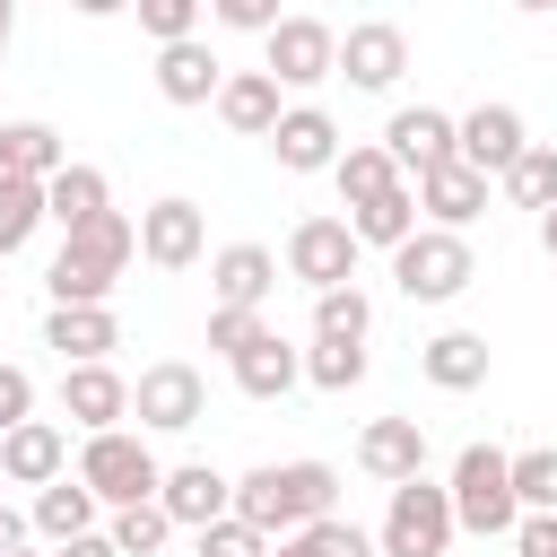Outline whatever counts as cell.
<instances>
[{"mask_svg":"<svg viewBox=\"0 0 557 557\" xmlns=\"http://www.w3.org/2000/svg\"><path fill=\"white\" fill-rule=\"evenodd\" d=\"M235 513H244L252 531H278V540H287V531L339 513V470H331V461H261V470L235 479Z\"/></svg>","mask_w":557,"mask_h":557,"instance_id":"6da1fadb","label":"cell"},{"mask_svg":"<svg viewBox=\"0 0 557 557\" xmlns=\"http://www.w3.org/2000/svg\"><path fill=\"white\" fill-rule=\"evenodd\" d=\"M131 252H139V226H131L122 209H104V218L70 226V235H61V252H52V270H44L52 305H104V296L122 287Z\"/></svg>","mask_w":557,"mask_h":557,"instance_id":"7a4b0ae2","label":"cell"},{"mask_svg":"<svg viewBox=\"0 0 557 557\" xmlns=\"http://www.w3.org/2000/svg\"><path fill=\"white\" fill-rule=\"evenodd\" d=\"M453 522L461 531H479V540H513V522H522V496H513V453H496V444H461V461H453Z\"/></svg>","mask_w":557,"mask_h":557,"instance_id":"3957f363","label":"cell"},{"mask_svg":"<svg viewBox=\"0 0 557 557\" xmlns=\"http://www.w3.org/2000/svg\"><path fill=\"white\" fill-rule=\"evenodd\" d=\"M470 278H479V252H470V235H453V226H418V235L392 252V287H400L409 305H453Z\"/></svg>","mask_w":557,"mask_h":557,"instance_id":"277c9868","label":"cell"},{"mask_svg":"<svg viewBox=\"0 0 557 557\" xmlns=\"http://www.w3.org/2000/svg\"><path fill=\"white\" fill-rule=\"evenodd\" d=\"M78 479L96 487V505H148V496L165 487V461L148 453V435L104 426V435H87V444H78Z\"/></svg>","mask_w":557,"mask_h":557,"instance_id":"5b68a950","label":"cell"},{"mask_svg":"<svg viewBox=\"0 0 557 557\" xmlns=\"http://www.w3.org/2000/svg\"><path fill=\"white\" fill-rule=\"evenodd\" d=\"M453 531H461V522H453V487H435V479H400L392 505H383L374 548H383V557H444Z\"/></svg>","mask_w":557,"mask_h":557,"instance_id":"8992f818","label":"cell"},{"mask_svg":"<svg viewBox=\"0 0 557 557\" xmlns=\"http://www.w3.org/2000/svg\"><path fill=\"white\" fill-rule=\"evenodd\" d=\"M131 418H139V435H191V426L209 418V383H200V366H183V357L139 366V383H131Z\"/></svg>","mask_w":557,"mask_h":557,"instance_id":"52a82bcc","label":"cell"},{"mask_svg":"<svg viewBox=\"0 0 557 557\" xmlns=\"http://www.w3.org/2000/svg\"><path fill=\"white\" fill-rule=\"evenodd\" d=\"M261 70L278 87H322V78H339V35L322 17H278L261 35Z\"/></svg>","mask_w":557,"mask_h":557,"instance_id":"ba28073f","label":"cell"},{"mask_svg":"<svg viewBox=\"0 0 557 557\" xmlns=\"http://www.w3.org/2000/svg\"><path fill=\"white\" fill-rule=\"evenodd\" d=\"M357 226L348 218H296V235H287V278H305L313 296L322 287H357Z\"/></svg>","mask_w":557,"mask_h":557,"instance_id":"9c48e42d","label":"cell"},{"mask_svg":"<svg viewBox=\"0 0 557 557\" xmlns=\"http://www.w3.org/2000/svg\"><path fill=\"white\" fill-rule=\"evenodd\" d=\"M200 252H209V218H200V200L165 191V200L139 209V261H148V270H191Z\"/></svg>","mask_w":557,"mask_h":557,"instance_id":"30bf717a","label":"cell"},{"mask_svg":"<svg viewBox=\"0 0 557 557\" xmlns=\"http://www.w3.org/2000/svg\"><path fill=\"white\" fill-rule=\"evenodd\" d=\"M531 148V131H522V113L513 104H470L461 122H453V157L461 165H479L487 183H505V165Z\"/></svg>","mask_w":557,"mask_h":557,"instance_id":"8fae6325","label":"cell"},{"mask_svg":"<svg viewBox=\"0 0 557 557\" xmlns=\"http://www.w3.org/2000/svg\"><path fill=\"white\" fill-rule=\"evenodd\" d=\"M400 70H409V35H400V26L366 17V26H348V35H339V78H348V87L392 96V87H400Z\"/></svg>","mask_w":557,"mask_h":557,"instance_id":"7c38bea8","label":"cell"},{"mask_svg":"<svg viewBox=\"0 0 557 557\" xmlns=\"http://www.w3.org/2000/svg\"><path fill=\"white\" fill-rule=\"evenodd\" d=\"M52 479H70V435L52 418L9 426L0 435V487H52Z\"/></svg>","mask_w":557,"mask_h":557,"instance_id":"4fadbf2b","label":"cell"},{"mask_svg":"<svg viewBox=\"0 0 557 557\" xmlns=\"http://www.w3.org/2000/svg\"><path fill=\"white\" fill-rule=\"evenodd\" d=\"M157 505L174 513V531H209V522H226V513H235V479H226V470H209V461H174V470H165V487H157Z\"/></svg>","mask_w":557,"mask_h":557,"instance_id":"5bb4252c","label":"cell"},{"mask_svg":"<svg viewBox=\"0 0 557 557\" xmlns=\"http://www.w3.org/2000/svg\"><path fill=\"white\" fill-rule=\"evenodd\" d=\"M453 122H461V113L400 104V113L383 122V148H392V165H400V174H435V165H453Z\"/></svg>","mask_w":557,"mask_h":557,"instance_id":"9a60e30c","label":"cell"},{"mask_svg":"<svg viewBox=\"0 0 557 557\" xmlns=\"http://www.w3.org/2000/svg\"><path fill=\"white\" fill-rule=\"evenodd\" d=\"M61 418L87 426V435H104V426L131 418V383L113 374V357L104 366H61Z\"/></svg>","mask_w":557,"mask_h":557,"instance_id":"2e32d148","label":"cell"},{"mask_svg":"<svg viewBox=\"0 0 557 557\" xmlns=\"http://www.w3.org/2000/svg\"><path fill=\"white\" fill-rule=\"evenodd\" d=\"M270 157H278L287 174H331V165H339V122H331L322 104H287L278 131H270Z\"/></svg>","mask_w":557,"mask_h":557,"instance_id":"e0dca14e","label":"cell"},{"mask_svg":"<svg viewBox=\"0 0 557 557\" xmlns=\"http://www.w3.org/2000/svg\"><path fill=\"white\" fill-rule=\"evenodd\" d=\"M44 348H61V366H104L122 348V322H113V305H52Z\"/></svg>","mask_w":557,"mask_h":557,"instance_id":"ac0fdd59","label":"cell"},{"mask_svg":"<svg viewBox=\"0 0 557 557\" xmlns=\"http://www.w3.org/2000/svg\"><path fill=\"white\" fill-rule=\"evenodd\" d=\"M357 470L383 479V487L426 479V426H418V418H374V426L357 435Z\"/></svg>","mask_w":557,"mask_h":557,"instance_id":"d6986e66","label":"cell"},{"mask_svg":"<svg viewBox=\"0 0 557 557\" xmlns=\"http://www.w3.org/2000/svg\"><path fill=\"white\" fill-rule=\"evenodd\" d=\"M218 87H226V61H218L200 35L157 44V96H165V104H218Z\"/></svg>","mask_w":557,"mask_h":557,"instance_id":"ffe728a7","label":"cell"},{"mask_svg":"<svg viewBox=\"0 0 557 557\" xmlns=\"http://www.w3.org/2000/svg\"><path fill=\"white\" fill-rule=\"evenodd\" d=\"M418 218L461 235L470 218H487V174H479V165H461V157H453V165H435V174H418Z\"/></svg>","mask_w":557,"mask_h":557,"instance_id":"44dd1931","label":"cell"},{"mask_svg":"<svg viewBox=\"0 0 557 557\" xmlns=\"http://www.w3.org/2000/svg\"><path fill=\"white\" fill-rule=\"evenodd\" d=\"M226 366H235V392H244V400H287V392L305 383V348H287L278 331H261V339H252L244 357H226Z\"/></svg>","mask_w":557,"mask_h":557,"instance_id":"7402d4cb","label":"cell"},{"mask_svg":"<svg viewBox=\"0 0 557 557\" xmlns=\"http://www.w3.org/2000/svg\"><path fill=\"white\" fill-rule=\"evenodd\" d=\"M278 78L270 70H226V87H218V122L226 131H244V139H270L278 131Z\"/></svg>","mask_w":557,"mask_h":557,"instance_id":"603a6c76","label":"cell"},{"mask_svg":"<svg viewBox=\"0 0 557 557\" xmlns=\"http://www.w3.org/2000/svg\"><path fill=\"white\" fill-rule=\"evenodd\" d=\"M209 287H218V305H270L278 252H270V244H226V252H209Z\"/></svg>","mask_w":557,"mask_h":557,"instance_id":"cb8c5ba5","label":"cell"},{"mask_svg":"<svg viewBox=\"0 0 557 557\" xmlns=\"http://www.w3.org/2000/svg\"><path fill=\"white\" fill-rule=\"evenodd\" d=\"M418 366H426L435 392H479V383H487V339H479V331H435V339L418 348Z\"/></svg>","mask_w":557,"mask_h":557,"instance_id":"d4e9b609","label":"cell"},{"mask_svg":"<svg viewBox=\"0 0 557 557\" xmlns=\"http://www.w3.org/2000/svg\"><path fill=\"white\" fill-rule=\"evenodd\" d=\"M26 513H35V531H44L52 548H61V540H78V531H96V513H104V505H96V487H87V479L70 470V479H52V487H35V505H26Z\"/></svg>","mask_w":557,"mask_h":557,"instance_id":"484cf974","label":"cell"},{"mask_svg":"<svg viewBox=\"0 0 557 557\" xmlns=\"http://www.w3.org/2000/svg\"><path fill=\"white\" fill-rule=\"evenodd\" d=\"M70 165L61 131L52 122H0V174H26V183H52Z\"/></svg>","mask_w":557,"mask_h":557,"instance_id":"4316f807","label":"cell"},{"mask_svg":"<svg viewBox=\"0 0 557 557\" xmlns=\"http://www.w3.org/2000/svg\"><path fill=\"white\" fill-rule=\"evenodd\" d=\"M331 183H339V200L348 209H366V200H383V191H400L409 174L392 165V148L374 139V148H339V165H331Z\"/></svg>","mask_w":557,"mask_h":557,"instance_id":"83f0119b","label":"cell"},{"mask_svg":"<svg viewBox=\"0 0 557 557\" xmlns=\"http://www.w3.org/2000/svg\"><path fill=\"white\" fill-rule=\"evenodd\" d=\"M44 209H52V226L70 235V226L104 218V209H113V191H104V174H96V165H61V174L44 183Z\"/></svg>","mask_w":557,"mask_h":557,"instance_id":"f1b7e54d","label":"cell"},{"mask_svg":"<svg viewBox=\"0 0 557 557\" xmlns=\"http://www.w3.org/2000/svg\"><path fill=\"white\" fill-rule=\"evenodd\" d=\"M348 226H357V244H374V252H400V244L418 235V183H400V191H383V200L348 209Z\"/></svg>","mask_w":557,"mask_h":557,"instance_id":"f546056e","label":"cell"},{"mask_svg":"<svg viewBox=\"0 0 557 557\" xmlns=\"http://www.w3.org/2000/svg\"><path fill=\"white\" fill-rule=\"evenodd\" d=\"M270 557H383L374 548V531H357V522H339V513H322V522H305V531H287Z\"/></svg>","mask_w":557,"mask_h":557,"instance_id":"4dcf8cb0","label":"cell"},{"mask_svg":"<svg viewBox=\"0 0 557 557\" xmlns=\"http://www.w3.org/2000/svg\"><path fill=\"white\" fill-rule=\"evenodd\" d=\"M44 218H52V209H44V183H26V174H0V261H9V252H26Z\"/></svg>","mask_w":557,"mask_h":557,"instance_id":"1f68e13d","label":"cell"},{"mask_svg":"<svg viewBox=\"0 0 557 557\" xmlns=\"http://www.w3.org/2000/svg\"><path fill=\"white\" fill-rule=\"evenodd\" d=\"M505 200H513V209H540V218H548V209H557V148H540V139H531V148H522V157L505 165Z\"/></svg>","mask_w":557,"mask_h":557,"instance_id":"d6a6232c","label":"cell"},{"mask_svg":"<svg viewBox=\"0 0 557 557\" xmlns=\"http://www.w3.org/2000/svg\"><path fill=\"white\" fill-rule=\"evenodd\" d=\"M305 383L313 392H357L366 383V339H313L305 348Z\"/></svg>","mask_w":557,"mask_h":557,"instance_id":"836d02e7","label":"cell"},{"mask_svg":"<svg viewBox=\"0 0 557 557\" xmlns=\"http://www.w3.org/2000/svg\"><path fill=\"white\" fill-rule=\"evenodd\" d=\"M104 531H113V548H122V557H157V548L174 540V513L148 496V505H113V522H104Z\"/></svg>","mask_w":557,"mask_h":557,"instance_id":"e575fe53","label":"cell"},{"mask_svg":"<svg viewBox=\"0 0 557 557\" xmlns=\"http://www.w3.org/2000/svg\"><path fill=\"white\" fill-rule=\"evenodd\" d=\"M366 331H374L366 287H322L313 296V339H366Z\"/></svg>","mask_w":557,"mask_h":557,"instance_id":"d590c367","label":"cell"},{"mask_svg":"<svg viewBox=\"0 0 557 557\" xmlns=\"http://www.w3.org/2000/svg\"><path fill=\"white\" fill-rule=\"evenodd\" d=\"M513 496H522V513H557V444L513 453Z\"/></svg>","mask_w":557,"mask_h":557,"instance_id":"8d00e7d4","label":"cell"},{"mask_svg":"<svg viewBox=\"0 0 557 557\" xmlns=\"http://www.w3.org/2000/svg\"><path fill=\"white\" fill-rule=\"evenodd\" d=\"M261 331H270L261 305H209V348H218V357H244Z\"/></svg>","mask_w":557,"mask_h":557,"instance_id":"74e56055","label":"cell"},{"mask_svg":"<svg viewBox=\"0 0 557 557\" xmlns=\"http://www.w3.org/2000/svg\"><path fill=\"white\" fill-rule=\"evenodd\" d=\"M139 9V26L157 35V44H183V35H200V9L209 0H131Z\"/></svg>","mask_w":557,"mask_h":557,"instance_id":"f35d334b","label":"cell"},{"mask_svg":"<svg viewBox=\"0 0 557 557\" xmlns=\"http://www.w3.org/2000/svg\"><path fill=\"white\" fill-rule=\"evenodd\" d=\"M200 557H270V531H252L244 513H226V522L200 531Z\"/></svg>","mask_w":557,"mask_h":557,"instance_id":"ab89813d","label":"cell"},{"mask_svg":"<svg viewBox=\"0 0 557 557\" xmlns=\"http://www.w3.org/2000/svg\"><path fill=\"white\" fill-rule=\"evenodd\" d=\"M26 418H35V374L26 366H0V435L26 426Z\"/></svg>","mask_w":557,"mask_h":557,"instance_id":"60d3db41","label":"cell"},{"mask_svg":"<svg viewBox=\"0 0 557 557\" xmlns=\"http://www.w3.org/2000/svg\"><path fill=\"white\" fill-rule=\"evenodd\" d=\"M209 17L235 26V35H270L278 26V0H209Z\"/></svg>","mask_w":557,"mask_h":557,"instance_id":"b9f144b4","label":"cell"},{"mask_svg":"<svg viewBox=\"0 0 557 557\" xmlns=\"http://www.w3.org/2000/svg\"><path fill=\"white\" fill-rule=\"evenodd\" d=\"M513 557H557V513H522L513 522Z\"/></svg>","mask_w":557,"mask_h":557,"instance_id":"7bdbcfd3","label":"cell"},{"mask_svg":"<svg viewBox=\"0 0 557 557\" xmlns=\"http://www.w3.org/2000/svg\"><path fill=\"white\" fill-rule=\"evenodd\" d=\"M26 531H35V513H17V505H0V557H17V548H26Z\"/></svg>","mask_w":557,"mask_h":557,"instance_id":"ee69618b","label":"cell"},{"mask_svg":"<svg viewBox=\"0 0 557 557\" xmlns=\"http://www.w3.org/2000/svg\"><path fill=\"white\" fill-rule=\"evenodd\" d=\"M52 557H122V548H113V531H78V540H61Z\"/></svg>","mask_w":557,"mask_h":557,"instance_id":"f6af8a7d","label":"cell"},{"mask_svg":"<svg viewBox=\"0 0 557 557\" xmlns=\"http://www.w3.org/2000/svg\"><path fill=\"white\" fill-rule=\"evenodd\" d=\"M70 9H78V17H122L131 0H70Z\"/></svg>","mask_w":557,"mask_h":557,"instance_id":"bcb514c9","label":"cell"},{"mask_svg":"<svg viewBox=\"0 0 557 557\" xmlns=\"http://www.w3.org/2000/svg\"><path fill=\"white\" fill-rule=\"evenodd\" d=\"M9 35H17V0H0V52H9Z\"/></svg>","mask_w":557,"mask_h":557,"instance_id":"7dc6e473","label":"cell"},{"mask_svg":"<svg viewBox=\"0 0 557 557\" xmlns=\"http://www.w3.org/2000/svg\"><path fill=\"white\" fill-rule=\"evenodd\" d=\"M540 252H548V261H557V209H548V218H540Z\"/></svg>","mask_w":557,"mask_h":557,"instance_id":"c3c4849f","label":"cell"},{"mask_svg":"<svg viewBox=\"0 0 557 557\" xmlns=\"http://www.w3.org/2000/svg\"><path fill=\"white\" fill-rule=\"evenodd\" d=\"M513 9H531V17H540V9H557V0H513Z\"/></svg>","mask_w":557,"mask_h":557,"instance_id":"681fc988","label":"cell"},{"mask_svg":"<svg viewBox=\"0 0 557 557\" xmlns=\"http://www.w3.org/2000/svg\"><path fill=\"white\" fill-rule=\"evenodd\" d=\"M17 557H52V548H17Z\"/></svg>","mask_w":557,"mask_h":557,"instance_id":"f907efd6","label":"cell"}]
</instances>
